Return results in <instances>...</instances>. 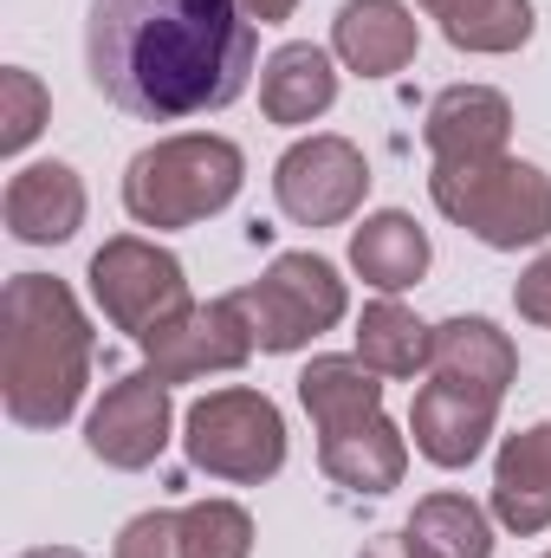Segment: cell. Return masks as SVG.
Returning <instances> with one entry per match:
<instances>
[{
  "instance_id": "8",
  "label": "cell",
  "mask_w": 551,
  "mask_h": 558,
  "mask_svg": "<svg viewBox=\"0 0 551 558\" xmlns=\"http://www.w3.org/2000/svg\"><path fill=\"white\" fill-rule=\"evenodd\" d=\"M370 195V162L351 137H305L279 156L273 202L298 228H338L364 208Z\"/></svg>"
},
{
  "instance_id": "30",
  "label": "cell",
  "mask_w": 551,
  "mask_h": 558,
  "mask_svg": "<svg viewBox=\"0 0 551 558\" xmlns=\"http://www.w3.org/2000/svg\"><path fill=\"white\" fill-rule=\"evenodd\" d=\"M20 558H85V553H72V546H33V553H20Z\"/></svg>"
},
{
  "instance_id": "5",
  "label": "cell",
  "mask_w": 551,
  "mask_h": 558,
  "mask_svg": "<svg viewBox=\"0 0 551 558\" xmlns=\"http://www.w3.org/2000/svg\"><path fill=\"white\" fill-rule=\"evenodd\" d=\"M182 454L188 468H201L208 481H234V487H260L285 468V422L267 390H208L201 403H188L182 416Z\"/></svg>"
},
{
  "instance_id": "19",
  "label": "cell",
  "mask_w": 551,
  "mask_h": 558,
  "mask_svg": "<svg viewBox=\"0 0 551 558\" xmlns=\"http://www.w3.org/2000/svg\"><path fill=\"white\" fill-rule=\"evenodd\" d=\"M298 403L318 422V435H344L357 422L383 416V384L364 357H311L298 377Z\"/></svg>"
},
{
  "instance_id": "29",
  "label": "cell",
  "mask_w": 551,
  "mask_h": 558,
  "mask_svg": "<svg viewBox=\"0 0 551 558\" xmlns=\"http://www.w3.org/2000/svg\"><path fill=\"white\" fill-rule=\"evenodd\" d=\"M241 7H247V20H254V26H279V20H292V7H298V0H241Z\"/></svg>"
},
{
  "instance_id": "27",
  "label": "cell",
  "mask_w": 551,
  "mask_h": 558,
  "mask_svg": "<svg viewBox=\"0 0 551 558\" xmlns=\"http://www.w3.org/2000/svg\"><path fill=\"white\" fill-rule=\"evenodd\" d=\"M513 305H519V318H532V325H546V331H551V254H539V260L519 274Z\"/></svg>"
},
{
  "instance_id": "22",
  "label": "cell",
  "mask_w": 551,
  "mask_h": 558,
  "mask_svg": "<svg viewBox=\"0 0 551 558\" xmlns=\"http://www.w3.org/2000/svg\"><path fill=\"white\" fill-rule=\"evenodd\" d=\"M357 357H364L377 377H415V371H428V357H434V325H421L409 305H396V299L383 292V299L364 305V318H357Z\"/></svg>"
},
{
  "instance_id": "16",
  "label": "cell",
  "mask_w": 551,
  "mask_h": 558,
  "mask_svg": "<svg viewBox=\"0 0 551 558\" xmlns=\"http://www.w3.org/2000/svg\"><path fill=\"white\" fill-rule=\"evenodd\" d=\"M434 384H454V390H480V397H506L513 377H519V351L513 338L493 325V318H448L434 325V357H428Z\"/></svg>"
},
{
  "instance_id": "9",
  "label": "cell",
  "mask_w": 551,
  "mask_h": 558,
  "mask_svg": "<svg viewBox=\"0 0 551 558\" xmlns=\"http://www.w3.org/2000/svg\"><path fill=\"white\" fill-rule=\"evenodd\" d=\"M254 351H260V344H254V325H247V312H241L234 292H228V299H215V305H188V312H175L169 325H156V331L143 338V371H156L162 384H188V377L241 371Z\"/></svg>"
},
{
  "instance_id": "3",
  "label": "cell",
  "mask_w": 551,
  "mask_h": 558,
  "mask_svg": "<svg viewBox=\"0 0 551 558\" xmlns=\"http://www.w3.org/2000/svg\"><path fill=\"white\" fill-rule=\"evenodd\" d=\"M247 182V156L241 143L215 137V131H182L131 156L124 169V208L137 228H195L208 215H221Z\"/></svg>"
},
{
  "instance_id": "31",
  "label": "cell",
  "mask_w": 551,
  "mask_h": 558,
  "mask_svg": "<svg viewBox=\"0 0 551 558\" xmlns=\"http://www.w3.org/2000/svg\"><path fill=\"white\" fill-rule=\"evenodd\" d=\"M546 558H551V553H546Z\"/></svg>"
},
{
  "instance_id": "10",
  "label": "cell",
  "mask_w": 551,
  "mask_h": 558,
  "mask_svg": "<svg viewBox=\"0 0 551 558\" xmlns=\"http://www.w3.org/2000/svg\"><path fill=\"white\" fill-rule=\"evenodd\" d=\"M169 384L156 377V371H131V377H118L105 397H98V410L85 422V448L105 461V468H124V474H137L149 468L162 448H169Z\"/></svg>"
},
{
  "instance_id": "4",
  "label": "cell",
  "mask_w": 551,
  "mask_h": 558,
  "mask_svg": "<svg viewBox=\"0 0 551 558\" xmlns=\"http://www.w3.org/2000/svg\"><path fill=\"white\" fill-rule=\"evenodd\" d=\"M434 208L467 228L493 254H519L551 241V175L519 156H487V162H434L428 175Z\"/></svg>"
},
{
  "instance_id": "23",
  "label": "cell",
  "mask_w": 551,
  "mask_h": 558,
  "mask_svg": "<svg viewBox=\"0 0 551 558\" xmlns=\"http://www.w3.org/2000/svg\"><path fill=\"white\" fill-rule=\"evenodd\" d=\"M409 533L434 558H493V526H487V513L467 494H428V500H415Z\"/></svg>"
},
{
  "instance_id": "7",
  "label": "cell",
  "mask_w": 551,
  "mask_h": 558,
  "mask_svg": "<svg viewBox=\"0 0 551 558\" xmlns=\"http://www.w3.org/2000/svg\"><path fill=\"white\" fill-rule=\"evenodd\" d=\"M91 299L98 312L131 331V338H149L156 325H169L175 312H188V279H182V260L162 254L156 241H137V234H118L91 254Z\"/></svg>"
},
{
  "instance_id": "26",
  "label": "cell",
  "mask_w": 551,
  "mask_h": 558,
  "mask_svg": "<svg viewBox=\"0 0 551 558\" xmlns=\"http://www.w3.org/2000/svg\"><path fill=\"white\" fill-rule=\"evenodd\" d=\"M111 558H182V520L175 513H137L118 533V553Z\"/></svg>"
},
{
  "instance_id": "20",
  "label": "cell",
  "mask_w": 551,
  "mask_h": 558,
  "mask_svg": "<svg viewBox=\"0 0 551 558\" xmlns=\"http://www.w3.org/2000/svg\"><path fill=\"white\" fill-rule=\"evenodd\" d=\"M351 267L377 292H403V286H415V279L428 274V234L415 228V215L383 208V215H370L351 234Z\"/></svg>"
},
{
  "instance_id": "6",
  "label": "cell",
  "mask_w": 551,
  "mask_h": 558,
  "mask_svg": "<svg viewBox=\"0 0 551 558\" xmlns=\"http://www.w3.org/2000/svg\"><path fill=\"white\" fill-rule=\"evenodd\" d=\"M234 305L247 312L254 344L285 357V351H305L318 331H331L344 318L351 292H344V279H338L331 260H318V254H279L254 286L234 292Z\"/></svg>"
},
{
  "instance_id": "25",
  "label": "cell",
  "mask_w": 551,
  "mask_h": 558,
  "mask_svg": "<svg viewBox=\"0 0 551 558\" xmlns=\"http://www.w3.org/2000/svg\"><path fill=\"white\" fill-rule=\"evenodd\" d=\"M46 118H52L46 85H39L26 65H7V72H0V156H20L26 143L46 131Z\"/></svg>"
},
{
  "instance_id": "13",
  "label": "cell",
  "mask_w": 551,
  "mask_h": 558,
  "mask_svg": "<svg viewBox=\"0 0 551 558\" xmlns=\"http://www.w3.org/2000/svg\"><path fill=\"white\" fill-rule=\"evenodd\" d=\"M513 137V105L493 92V85H448L428 118H421V143L434 162H487V156H506Z\"/></svg>"
},
{
  "instance_id": "1",
  "label": "cell",
  "mask_w": 551,
  "mask_h": 558,
  "mask_svg": "<svg viewBox=\"0 0 551 558\" xmlns=\"http://www.w3.org/2000/svg\"><path fill=\"white\" fill-rule=\"evenodd\" d=\"M260 33L241 0H91V85L137 124L228 111L254 78Z\"/></svg>"
},
{
  "instance_id": "12",
  "label": "cell",
  "mask_w": 551,
  "mask_h": 558,
  "mask_svg": "<svg viewBox=\"0 0 551 558\" xmlns=\"http://www.w3.org/2000/svg\"><path fill=\"white\" fill-rule=\"evenodd\" d=\"M493 416H500V397L454 390V384H421L409 410L415 454L434 461V468H474L487 435H493Z\"/></svg>"
},
{
  "instance_id": "28",
  "label": "cell",
  "mask_w": 551,
  "mask_h": 558,
  "mask_svg": "<svg viewBox=\"0 0 551 558\" xmlns=\"http://www.w3.org/2000/svg\"><path fill=\"white\" fill-rule=\"evenodd\" d=\"M357 558H434V553H428V546L415 539L409 526H403V533H383V539H370V546H364Z\"/></svg>"
},
{
  "instance_id": "21",
  "label": "cell",
  "mask_w": 551,
  "mask_h": 558,
  "mask_svg": "<svg viewBox=\"0 0 551 558\" xmlns=\"http://www.w3.org/2000/svg\"><path fill=\"white\" fill-rule=\"evenodd\" d=\"M441 33H448V46H461V52H487V59H500V52H519L526 39H532V0H415Z\"/></svg>"
},
{
  "instance_id": "15",
  "label": "cell",
  "mask_w": 551,
  "mask_h": 558,
  "mask_svg": "<svg viewBox=\"0 0 551 558\" xmlns=\"http://www.w3.org/2000/svg\"><path fill=\"white\" fill-rule=\"evenodd\" d=\"M493 513L506 533L532 539L551 526V422H532L500 441L493 461Z\"/></svg>"
},
{
  "instance_id": "18",
  "label": "cell",
  "mask_w": 551,
  "mask_h": 558,
  "mask_svg": "<svg viewBox=\"0 0 551 558\" xmlns=\"http://www.w3.org/2000/svg\"><path fill=\"white\" fill-rule=\"evenodd\" d=\"M331 105H338L331 52L292 39V46H279L273 59H267V72H260V111H267V124H311Z\"/></svg>"
},
{
  "instance_id": "11",
  "label": "cell",
  "mask_w": 551,
  "mask_h": 558,
  "mask_svg": "<svg viewBox=\"0 0 551 558\" xmlns=\"http://www.w3.org/2000/svg\"><path fill=\"white\" fill-rule=\"evenodd\" d=\"M7 234L26 247H59L85 228V182L72 162H26L13 169L7 195H0Z\"/></svg>"
},
{
  "instance_id": "2",
  "label": "cell",
  "mask_w": 551,
  "mask_h": 558,
  "mask_svg": "<svg viewBox=\"0 0 551 558\" xmlns=\"http://www.w3.org/2000/svg\"><path fill=\"white\" fill-rule=\"evenodd\" d=\"M91 384V318L52 274H13L0 292V397L20 428L72 422Z\"/></svg>"
},
{
  "instance_id": "24",
  "label": "cell",
  "mask_w": 551,
  "mask_h": 558,
  "mask_svg": "<svg viewBox=\"0 0 551 558\" xmlns=\"http://www.w3.org/2000/svg\"><path fill=\"white\" fill-rule=\"evenodd\" d=\"M182 520V558H247L254 553V513L241 500H195Z\"/></svg>"
},
{
  "instance_id": "17",
  "label": "cell",
  "mask_w": 551,
  "mask_h": 558,
  "mask_svg": "<svg viewBox=\"0 0 551 558\" xmlns=\"http://www.w3.org/2000/svg\"><path fill=\"white\" fill-rule=\"evenodd\" d=\"M318 468L351 494H390L409 474V441L390 416H370L344 435H318Z\"/></svg>"
},
{
  "instance_id": "14",
  "label": "cell",
  "mask_w": 551,
  "mask_h": 558,
  "mask_svg": "<svg viewBox=\"0 0 551 558\" xmlns=\"http://www.w3.org/2000/svg\"><path fill=\"white\" fill-rule=\"evenodd\" d=\"M421 46L415 13L403 0H344L331 20V52L357 72V78H390L403 72Z\"/></svg>"
}]
</instances>
